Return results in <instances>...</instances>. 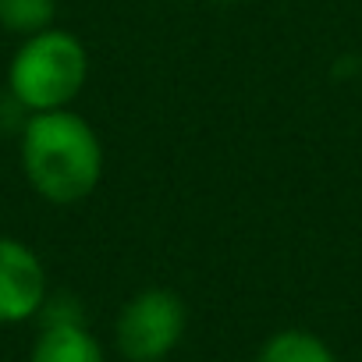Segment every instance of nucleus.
<instances>
[{
    "label": "nucleus",
    "instance_id": "1",
    "mask_svg": "<svg viewBox=\"0 0 362 362\" xmlns=\"http://www.w3.org/2000/svg\"><path fill=\"white\" fill-rule=\"evenodd\" d=\"M22 170L40 199L75 206L93 196L103 177L100 135L68 107L29 114L22 128Z\"/></svg>",
    "mask_w": 362,
    "mask_h": 362
},
{
    "label": "nucleus",
    "instance_id": "2",
    "mask_svg": "<svg viewBox=\"0 0 362 362\" xmlns=\"http://www.w3.org/2000/svg\"><path fill=\"white\" fill-rule=\"evenodd\" d=\"M86 78H89V54L82 40L54 25L36 36H25L8 68V89L15 103L25 107L29 114L68 107L86 89Z\"/></svg>",
    "mask_w": 362,
    "mask_h": 362
},
{
    "label": "nucleus",
    "instance_id": "3",
    "mask_svg": "<svg viewBox=\"0 0 362 362\" xmlns=\"http://www.w3.org/2000/svg\"><path fill=\"white\" fill-rule=\"evenodd\" d=\"M185 302L170 288H146L121 305L114 341L128 362H163L185 337Z\"/></svg>",
    "mask_w": 362,
    "mask_h": 362
},
{
    "label": "nucleus",
    "instance_id": "4",
    "mask_svg": "<svg viewBox=\"0 0 362 362\" xmlns=\"http://www.w3.org/2000/svg\"><path fill=\"white\" fill-rule=\"evenodd\" d=\"M47 295V270L40 256L25 242L0 235V323L40 316Z\"/></svg>",
    "mask_w": 362,
    "mask_h": 362
},
{
    "label": "nucleus",
    "instance_id": "5",
    "mask_svg": "<svg viewBox=\"0 0 362 362\" xmlns=\"http://www.w3.org/2000/svg\"><path fill=\"white\" fill-rule=\"evenodd\" d=\"M29 362H103L100 341L86 330V323H43Z\"/></svg>",
    "mask_w": 362,
    "mask_h": 362
},
{
    "label": "nucleus",
    "instance_id": "6",
    "mask_svg": "<svg viewBox=\"0 0 362 362\" xmlns=\"http://www.w3.org/2000/svg\"><path fill=\"white\" fill-rule=\"evenodd\" d=\"M259 362H337V355L309 330H277L263 341Z\"/></svg>",
    "mask_w": 362,
    "mask_h": 362
},
{
    "label": "nucleus",
    "instance_id": "7",
    "mask_svg": "<svg viewBox=\"0 0 362 362\" xmlns=\"http://www.w3.org/2000/svg\"><path fill=\"white\" fill-rule=\"evenodd\" d=\"M57 18V0H0V29L15 36H36Z\"/></svg>",
    "mask_w": 362,
    "mask_h": 362
}]
</instances>
